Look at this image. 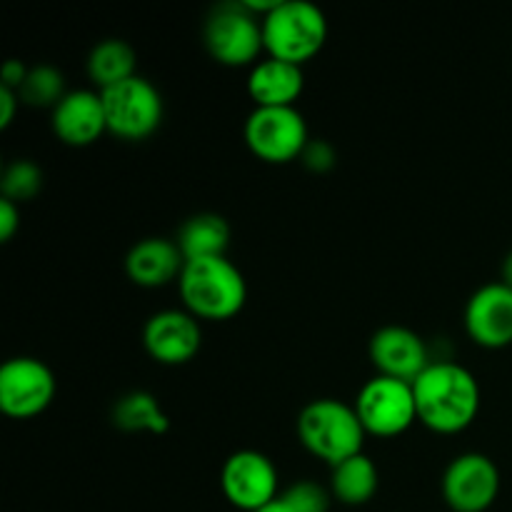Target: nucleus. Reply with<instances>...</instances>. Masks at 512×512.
<instances>
[{
	"label": "nucleus",
	"instance_id": "6ab92c4d",
	"mask_svg": "<svg viewBox=\"0 0 512 512\" xmlns=\"http://www.w3.org/2000/svg\"><path fill=\"white\" fill-rule=\"evenodd\" d=\"M378 485V468H375V463L365 453L353 455V458L335 465L333 475H330V493H333V498L340 500L343 505H353V508L373 500V495L378 493Z\"/></svg>",
	"mask_w": 512,
	"mask_h": 512
},
{
	"label": "nucleus",
	"instance_id": "0eeeda50",
	"mask_svg": "<svg viewBox=\"0 0 512 512\" xmlns=\"http://www.w3.org/2000/svg\"><path fill=\"white\" fill-rule=\"evenodd\" d=\"M243 135L250 153L270 165L303 158L310 143L308 123L298 108H255L245 120Z\"/></svg>",
	"mask_w": 512,
	"mask_h": 512
},
{
	"label": "nucleus",
	"instance_id": "dca6fc26",
	"mask_svg": "<svg viewBox=\"0 0 512 512\" xmlns=\"http://www.w3.org/2000/svg\"><path fill=\"white\" fill-rule=\"evenodd\" d=\"M185 258L178 243L168 238H145L130 248L125 258V273L140 288H163L180 280Z\"/></svg>",
	"mask_w": 512,
	"mask_h": 512
},
{
	"label": "nucleus",
	"instance_id": "423d86ee",
	"mask_svg": "<svg viewBox=\"0 0 512 512\" xmlns=\"http://www.w3.org/2000/svg\"><path fill=\"white\" fill-rule=\"evenodd\" d=\"M100 98H103L108 133L120 140H145L163 123V95L140 75L100 90Z\"/></svg>",
	"mask_w": 512,
	"mask_h": 512
},
{
	"label": "nucleus",
	"instance_id": "5701e85b",
	"mask_svg": "<svg viewBox=\"0 0 512 512\" xmlns=\"http://www.w3.org/2000/svg\"><path fill=\"white\" fill-rule=\"evenodd\" d=\"M43 188V170L33 163V160H15L5 168L3 180H0V190H3L5 200L13 203H25L33 200Z\"/></svg>",
	"mask_w": 512,
	"mask_h": 512
},
{
	"label": "nucleus",
	"instance_id": "f8f14e48",
	"mask_svg": "<svg viewBox=\"0 0 512 512\" xmlns=\"http://www.w3.org/2000/svg\"><path fill=\"white\" fill-rule=\"evenodd\" d=\"M145 353L160 365H185L200 353L203 328L188 310H160L143 328Z\"/></svg>",
	"mask_w": 512,
	"mask_h": 512
},
{
	"label": "nucleus",
	"instance_id": "39448f33",
	"mask_svg": "<svg viewBox=\"0 0 512 512\" xmlns=\"http://www.w3.org/2000/svg\"><path fill=\"white\" fill-rule=\"evenodd\" d=\"M203 43L210 58L228 68L258 65L263 43V20L255 18L243 3H225L208 15Z\"/></svg>",
	"mask_w": 512,
	"mask_h": 512
},
{
	"label": "nucleus",
	"instance_id": "9b49d317",
	"mask_svg": "<svg viewBox=\"0 0 512 512\" xmlns=\"http://www.w3.org/2000/svg\"><path fill=\"white\" fill-rule=\"evenodd\" d=\"M500 495V470L488 455L463 453L445 468L443 498L455 512H485Z\"/></svg>",
	"mask_w": 512,
	"mask_h": 512
},
{
	"label": "nucleus",
	"instance_id": "c85d7f7f",
	"mask_svg": "<svg viewBox=\"0 0 512 512\" xmlns=\"http://www.w3.org/2000/svg\"><path fill=\"white\" fill-rule=\"evenodd\" d=\"M500 283L508 285V288H512V253H508V258L503 260V270H500Z\"/></svg>",
	"mask_w": 512,
	"mask_h": 512
},
{
	"label": "nucleus",
	"instance_id": "c756f323",
	"mask_svg": "<svg viewBox=\"0 0 512 512\" xmlns=\"http://www.w3.org/2000/svg\"><path fill=\"white\" fill-rule=\"evenodd\" d=\"M258 512H295V510L290 508L283 498H278V500H273L270 505H265V508H260Z\"/></svg>",
	"mask_w": 512,
	"mask_h": 512
},
{
	"label": "nucleus",
	"instance_id": "412c9836",
	"mask_svg": "<svg viewBox=\"0 0 512 512\" xmlns=\"http://www.w3.org/2000/svg\"><path fill=\"white\" fill-rule=\"evenodd\" d=\"M113 423L115 428L125 430V433L165 435L170 430V418L160 408L158 398L145 393V390H135V393L123 395L115 403Z\"/></svg>",
	"mask_w": 512,
	"mask_h": 512
},
{
	"label": "nucleus",
	"instance_id": "9d476101",
	"mask_svg": "<svg viewBox=\"0 0 512 512\" xmlns=\"http://www.w3.org/2000/svg\"><path fill=\"white\" fill-rule=\"evenodd\" d=\"M220 490L233 508L258 512L278 500V470L273 460L258 450H238L220 470Z\"/></svg>",
	"mask_w": 512,
	"mask_h": 512
},
{
	"label": "nucleus",
	"instance_id": "aec40b11",
	"mask_svg": "<svg viewBox=\"0 0 512 512\" xmlns=\"http://www.w3.org/2000/svg\"><path fill=\"white\" fill-rule=\"evenodd\" d=\"M88 75L95 88H98V93L123 83V80L135 78V50L120 38L100 40L90 50Z\"/></svg>",
	"mask_w": 512,
	"mask_h": 512
},
{
	"label": "nucleus",
	"instance_id": "393cba45",
	"mask_svg": "<svg viewBox=\"0 0 512 512\" xmlns=\"http://www.w3.org/2000/svg\"><path fill=\"white\" fill-rule=\"evenodd\" d=\"M300 160L305 163V168L315 170V173H325V170H330L335 165V150L325 140H310Z\"/></svg>",
	"mask_w": 512,
	"mask_h": 512
},
{
	"label": "nucleus",
	"instance_id": "b1692460",
	"mask_svg": "<svg viewBox=\"0 0 512 512\" xmlns=\"http://www.w3.org/2000/svg\"><path fill=\"white\" fill-rule=\"evenodd\" d=\"M280 498H283L295 512H328L333 493L320 488L313 480H300V483L290 485L285 493H280Z\"/></svg>",
	"mask_w": 512,
	"mask_h": 512
},
{
	"label": "nucleus",
	"instance_id": "6e6552de",
	"mask_svg": "<svg viewBox=\"0 0 512 512\" xmlns=\"http://www.w3.org/2000/svg\"><path fill=\"white\" fill-rule=\"evenodd\" d=\"M365 433L375 438H398L418 420L413 383L375 375L360 388L353 403Z\"/></svg>",
	"mask_w": 512,
	"mask_h": 512
},
{
	"label": "nucleus",
	"instance_id": "2eb2a0df",
	"mask_svg": "<svg viewBox=\"0 0 512 512\" xmlns=\"http://www.w3.org/2000/svg\"><path fill=\"white\" fill-rule=\"evenodd\" d=\"M50 125L60 143L70 148H88L108 133L103 98L95 90H68L53 108Z\"/></svg>",
	"mask_w": 512,
	"mask_h": 512
},
{
	"label": "nucleus",
	"instance_id": "f257e3e1",
	"mask_svg": "<svg viewBox=\"0 0 512 512\" xmlns=\"http://www.w3.org/2000/svg\"><path fill=\"white\" fill-rule=\"evenodd\" d=\"M418 420L440 435L468 430L480 413V385L458 363H430L413 383Z\"/></svg>",
	"mask_w": 512,
	"mask_h": 512
},
{
	"label": "nucleus",
	"instance_id": "4468645a",
	"mask_svg": "<svg viewBox=\"0 0 512 512\" xmlns=\"http://www.w3.org/2000/svg\"><path fill=\"white\" fill-rule=\"evenodd\" d=\"M370 363L385 378L415 383L430 365L428 345L403 325H385L370 338Z\"/></svg>",
	"mask_w": 512,
	"mask_h": 512
},
{
	"label": "nucleus",
	"instance_id": "cd10ccee",
	"mask_svg": "<svg viewBox=\"0 0 512 512\" xmlns=\"http://www.w3.org/2000/svg\"><path fill=\"white\" fill-rule=\"evenodd\" d=\"M20 105V95L15 90L3 88L0 85V128H10V123L15 120V110Z\"/></svg>",
	"mask_w": 512,
	"mask_h": 512
},
{
	"label": "nucleus",
	"instance_id": "f3484780",
	"mask_svg": "<svg viewBox=\"0 0 512 512\" xmlns=\"http://www.w3.org/2000/svg\"><path fill=\"white\" fill-rule=\"evenodd\" d=\"M303 88L305 75L300 65L265 58L250 68L248 95L255 108H295Z\"/></svg>",
	"mask_w": 512,
	"mask_h": 512
},
{
	"label": "nucleus",
	"instance_id": "a211bd4d",
	"mask_svg": "<svg viewBox=\"0 0 512 512\" xmlns=\"http://www.w3.org/2000/svg\"><path fill=\"white\" fill-rule=\"evenodd\" d=\"M175 243H178L185 263L203 258H223L230 245V225L223 215H193L180 225Z\"/></svg>",
	"mask_w": 512,
	"mask_h": 512
},
{
	"label": "nucleus",
	"instance_id": "bb28decb",
	"mask_svg": "<svg viewBox=\"0 0 512 512\" xmlns=\"http://www.w3.org/2000/svg\"><path fill=\"white\" fill-rule=\"evenodd\" d=\"M28 73H30V68L28 65H23L20 63V60H8V63L3 65V88H10V90H15V93H18L20 88H23V83H25V78H28Z\"/></svg>",
	"mask_w": 512,
	"mask_h": 512
},
{
	"label": "nucleus",
	"instance_id": "7ed1b4c3",
	"mask_svg": "<svg viewBox=\"0 0 512 512\" xmlns=\"http://www.w3.org/2000/svg\"><path fill=\"white\" fill-rule=\"evenodd\" d=\"M298 438L310 455L335 468L343 460L363 453L368 433L353 405L335 398H320L300 410Z\"/></svg>",
	"mask_w": 512,
	"mask_h": 512
},
{
	"label": "nucleus",
	"instance_id": "ddd939ff",
	"mask_svg": "<svg viewBox=\"0 0 512 512\" xmlns=\"http://www.w3.org/2000/svg\"><path fill=\"white\" fill-rule=\"evenodd\" d=\"M465 330L480 348L512 345V288L498 280L475 290L465 308Z\"/></svg>",
	"mask_w": 512,
	"mask_h": 512
},
{
	"label": "nucleus",
	"instance_id": "4be33fe9",
	"mask_svg": "<svg viewBox=\"0 0 512 512\" xmlns=\"http://www.w3.org/2000/svg\"><path fill=\"white\" fill-rule=\"evenodd\" d=\"M18 95L20 103L30 105V108L53 110L68 95V90H65V78L58 68H53V65H35V68H30Z\"/></svg>",
	"mask_w": 512,
	"mask_h": 512
},
{
	"label": "nucleus",
	"instance_id": "1a4fd4ad",
	"mask_svg": "<svg viewBox=\"0 0 512 512\" xmlns=\"http://www.w3.org/2000/svg\"><path fill=\"white\" fill-rule=\"evenodd\" d=\"M55 398V375L38 358H10L0 368V410L13 420L45 413Z\"/></svg>",
	"mask_w": 512,
	"mask_h": 512
},
{
	"label": "nucleus",
	"instance_id": "a878e982",
	"mask_svg": "<svg viewBox=\"0 0 512 512\" xmlns=\"http://www.w3.org/2000/svg\"><path fill=\"white\" fill-rule=\"evenodd\" d=\"M20 228V208L13 200L0 198V243H10Z\"/></svg>",
	"mask_w": 512,
	"mask_h": 512
},
{
	"label": "nucleus",
	"instance_id": "20e7f679",
	"mask_svg": "<svg viewBox=\"0 0 512 512\" xmlns=\"http://www.w3.org/2000/svg\"><path fill=\"white\" fill-rule=\"evenodd\" d=\"M328 40V18L308 0H280L263 18V43L268 58L303 68L323 50Z\"/></svg>",
	"mask_w": 512,
	"mask_h": 512
},
{
	"label": "nucleus",
	"instance_id": "f03ea898",
	"mask_svg": "<svg viewBox=\"0 0 512 512\" xmlns=\"http://www.w3.org/2000/svg\"><path fill=\"white\" fill-rule=\"evenodd\" d=\"M185 310L198 320H230L245 308L248 283L228 258L188 260L178 280Z\"/></svg>",
	"mask_w": 512,
	"mask_h": 512
}]
</instances>
